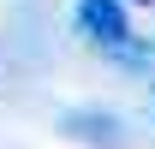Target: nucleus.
I'll return each mask as SVG.
<instances>
[{"label":"nucleus","instance_id":"f257e3e1","mask_svg":"<svg viewBox=\"0 0 155 149\" xmlns=\"http://www.w3.org/2000/svg\"><path fill=\"white\" fill-rule=\"evenodd\" d=\"M78 30L90 42H101V48H114V54L131 48V24H125L119 0H78Z\"/></svg>","mask_w":155,"mask_h":149},{"label":"nucleus","instance_id":"f03ea898","mask_svg":"<svg viewBox=\"0 0 155 149\" xmlns=\"http://www.w3.org/2000/svg\"><path fill=\"white\" fill-rule=\"evenodd\" d=\"M119 60H125V66H137V72H155V42H131Z\"/></svg>","mask_w":155,"mask_h":149}]
</instances>
